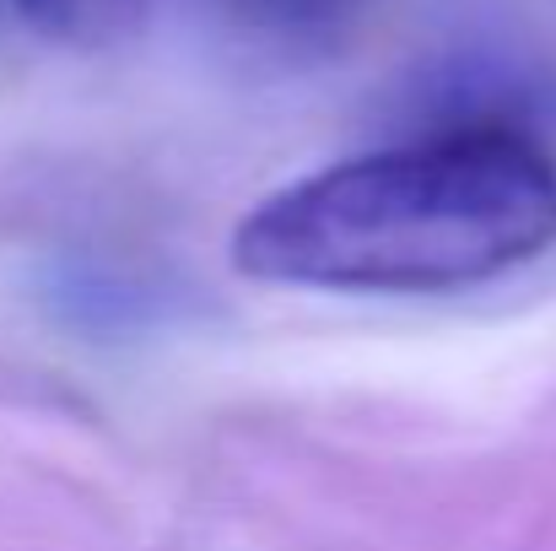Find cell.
Instances as JSON below:
<instances>
[{"label": "cell", "instance_id": "cell-2", "mask_svg": "<svg viewBox=\"0 0 556 551\" xmlns=\"http://www.w3.org/2000/svg\"><path fill=\"white\" fill-rule=\"evenodd\" d=\"M27 22H38L49 38H65V43H114L125 38L147 0H16Z\"/></svg>", "mask_w": 556, "mask_h": 551}, {"label": "cell", "instance_id": "cell-3", "mask_svg": "<svg viewBox=\"0 0 556 551\" xmlns=\"http://www.w3.org/2000/svg\"><path fill=\"white\" fill-rule=\"evenodd\" d=\"M232 5H243V11H254L265 22H319V16L346 11L352 0H232Z\"/></svg>", "mask_w": 556, "mask_h": 551}, {"label": "cell", "instance_id": "cell-1", "mask_svg": "<svg viewBox=\"0 0 556 551\" xmlns=\"http://www.w3.org/2000/svg\"><path fill=\"white\" fill-rule=\"evenodd\" d=\"M556 243V163L508 125H465L330 163L260 200L232 260L325 292H448Z\"/></svg>", "mask_w": 556, "mask_h": 551}]
</instances>
